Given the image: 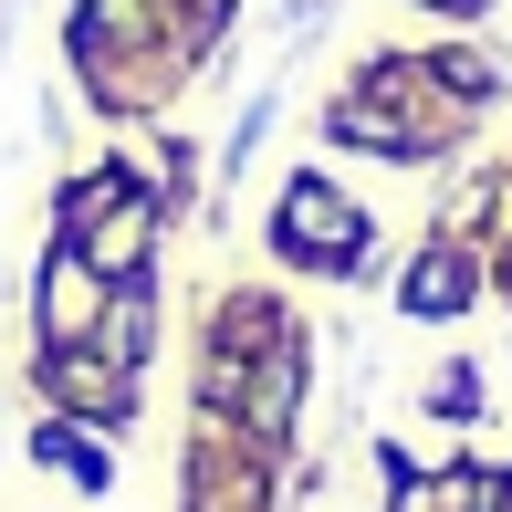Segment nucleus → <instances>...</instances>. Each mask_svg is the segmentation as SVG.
<instances>
[{"label":"nucleus","instance_id":"obj_1","mask_svg":"<svg viewBox=\"0 0 512 512\" xmlns=\"http://www.w3.org/2000/svg\"><path fill=\"white\" fill-rule=\"evenodd\" d=\"M272 251L304 272H356L366 251H377V230H366V209L345 189H324V178H293L283 199H272Z\"/></svg>","mask_w":512,"mask_h":512},{"label":"nucleus","instance_id":"obj_2","mask_svg":"<svg viewBox=\"0 0 512 512\" xmlns=\"http://www.w3.org/2000/svg\"><path fill=\"white\" fill-rule=\"evenodd\" d=\"M105 272L84 262L74 241L42 251V283H32V314H42V345H95V314H105Z\"/></svg>","mask_w":512,"mask_h":512},{"label":"nucleus","instance_id":"obj_3","mask_svg":"<svg viewBox=\"0 0 512 512\" xmlns=\"http://www.w3.org/2000/svg\"><path fill=\"white\" fill-rule=\"evenodd\" d=\"M471 293H481V262H471L460 241H429V251L398 272V304H408V314H429V324L471 314Z\"/></svg>","mask_w":512,"mask_h":512},{"label":"nucleus","instance_id":"obj_4","mask_svg":"<svg viewBox=\"0 0 512 512\" xmlns=\"http://www.w3.org/2000/svg\"><path fill=\"white\" fill-rule=\"evenodd\" d=\"M418 63H429V84H439V95H460V105L502 95V63L481 53V42H439V53H418Z\"/></svg>","mask_w":512,"mask_h":512},{"label":"nucleus","instance_id":"obj_5","mask_svg":"<svg viewBox=\"0 0 512 512\" xmlns=\"http://www.w3.org/2000/svg\"><path fill=\"white\" fill-rule=\"evenodd\" d=\"M42 460H53V471H74L84 492H95V481H105V450H95V439L74 429V418H53V429H42Z\"/></svg>","mask_w":512,"mask_h":512},{"label":"nucleus","instance_id":"obj_6","mask_svg":"<svg viewBox=\"0 0 512 512\" xmlns=\"http://www.w3.org/2000/svg\"><path fill=\"white\" fill-rule=\"evenodd\" d=\"M418 11H439V21H481L492 0H418Z\"/></svg>","mask_w":512,"mask_h":512}]
</instances>
